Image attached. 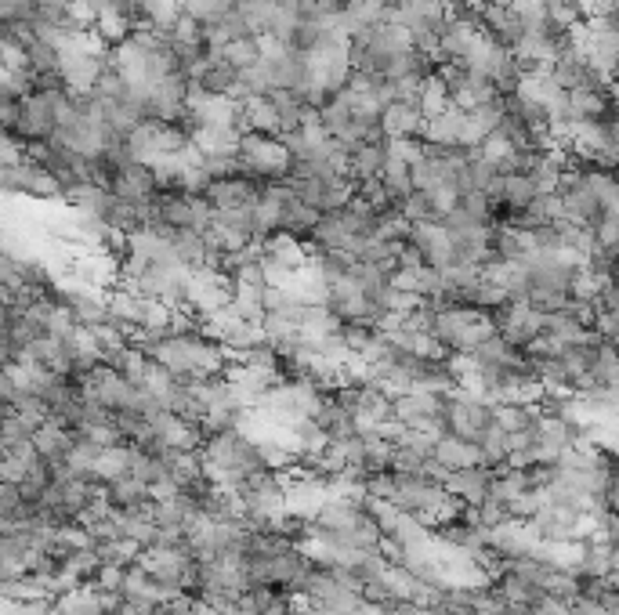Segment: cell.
<instances>
[{"label":"cell","instance_id":"2","mask_svg":"<svg viewBox=\"0 0 619 615\" xmlns=\"http://www.w3.org/2000/svg\"><path fill=\"white\" fill-rule=\"evenodd\" d=\"M236 492L239 500H243V507H247L254 529H272V521L290 514V496H286L283 474L272 471V467H261V471L247 474L236 485Z\"/></svg>","mask_w":619,"mask_h":615},{"label":"cell","instance_id":"3","mask_svg":"<svg viewBox=\"0 0 619 615\" xmlns=\"http://www.w3.org/2000/svg\"><path fill=\"white\" fill-rule=\"evenodd\" d=\"M84 391L95 398L98 406H105L109 413H124L134 409L138 413V402H142V384H134L127 373H120L116 366L102 362L84 377Z\"/></svg>","mask_w":619,"mask_h":615},{"label":"cell","instance_id":"4","mask_svg":"<svg viewBox=\"0 0 619 615\" xmlns=\"http://www.w3.org/2000/svg\"><path fill=\"white\" fill-rule=\"evenodd\" d=\"M493 424H496V417H493V402H489V398L475 395V391H453V395H449L446 431H453V435L478 445Z\"/></svg>","mask_w":619,"mask_h":615},{"label":"cell","instance_id":"5","mask_svg":"<svg viewBox=\"0 0 619 615\" xmlns=\"http://www.w3.org/2000/svg\"><path fill=\"white\" fill-rule=\"evenodd\" d=\"M446 413H449V395H442V391H410V395L395 398V417L410 427V431L442 435L446 431Z\"/></svg>","mask_w":619,"mask_h":615},{"label":"cell","instance_id":"8","mask_svg":"<svg viewBox=\"0 0 619 615\" xmlns=\"http://www.w3.org/2000/svg\"><path fill=\"white\" fill-rule=\"evenodd\" d=\"M105 503L113 507L116 514H134V511H145V507H153V492H149V485H142L138 478H134L131 471L120 474V478H113V482H105L102 489Z\"/></svg>","mask_w":619,"mask_h":615},{"label":"cell","instance_id":"11","mask_svg":"<svg viewBox=\"0 0 619 615\" xmlns=\"http://www.w3.org/2000/svg\"><path fill=\"white\" fill-rule=\"evenodd\" d=\"M424 127V105L417 98H402V102H391L381 116V131L388 134L391 142L399 138H410Z\"/></svg>","mask_w":619,"mask_h":615},{"label":"cell","instance_id":"13","mask_svg":"<svg viewBox=\"0 0 619 615\" xmlns=\"http://www.w3.org/2000/svg\"><path fill=\"white\" fill-rule=\"evenodd\" d=\"M493 417L507 435H522L540 420V409L525 406V402H493Z\"/></svg>","mask_w":619,"mask_h":615},{"label":"cell","instance_id":"12","mask_svg":"<svg viewBox=\"0 0 619 615\" xmlns=\"http://www.w3.org/2000/svg\"><path fill=\"white\" fill-rule=\"evenodd\" d=\"M305 297L297 294L294 286H268L265 290V312L276 315V319H286V322H301V312H305Z\"/></svg>","mask_w":619,"mask_h":615},{"label":"cell","instance_id":"9","mask_svg":"<svg viewBox=\"0 0 619 615\" xmlns=\"http://www.w3.org/2000/svg\"><path fill=\"white\" fill-rule=\"evenodd\" d=\"M435 464L446 474H457V471H464V467L482 464V449H478L475 442H467V438L453 435V431H442V435L435 438Z\"/></svg>","mask_w":619,"mask_h":615},{"label":"cell","instance_id":"7","mask_svg":"<svg viewBox=\"0 0 619 615\" xmlns=\"http://www.w3.org/2000/svg\"><path fill=\"white\" fill-rule=\"evenodd\" d=\"M105 301H109V315H113L116 326H124L127 333H138L145 330V322H149V312H153V301L149 297H142L138 290H131V286H113L109 294H105Z\"/></svg>","mask_w":619,"mask_h":615},{"label":"cell","instance_id":"6","mask_svg":"<svg viewBox=\"0 0 619 615\" xmlns=\"http://www.w3.org/2000/svg\"><path fill=\"white\" fill-rule=\"evenodd\" d=\"M493 322H496V333H500L507 344H515V348H529L536 337H543L547 312H540V308L529 304V301H515V297H511V301H504L493 312Z\"/></svg>","mask_w":619,"mask_h":615},{"label":"cell","instance_id":"10","mask_svg":"<svg viewBox=\"0 0 619 615\" xmlns=\"http://www.w3.org/2000/svg\"><path fill=\"white\" fill-rule=\"evenodd\" d=\"M493 467L486 464H475V467H464V471L449 474V492L457 496L460 503L467 507H478V503L489 500V489H493Z\"/></svg>","mask_w":619,"mask_h":615},{"label":"cell","instance_id":"1","mask_svg":"<svg viewBox=\"0 0 619 615\" xmlns=\"http://www.w3.org/2000/svg\"><path fill=\"white\" fill-rule=\"evenodd\" d=\"M496 333V322L482 308H467V304H453V308H439V322H435V337L446 348V355H475L482 344Z\"/></svg>","mask_w":619,"mask_h":615},{"label":"cell","instance_id":"14","mask_svg":"<svg viewBox=\"0 0 619 615\" xmlns=\"http://www.w3.org/2000/svg\"><path fill=\"white\" fill-rule=\"evenodd\" d=\"M265 615H297V608L290 605V594H283V597H279V601H276V605L268 608Z\"/></svg>","mask_w":619,"mask_h":615}]
</instances>
